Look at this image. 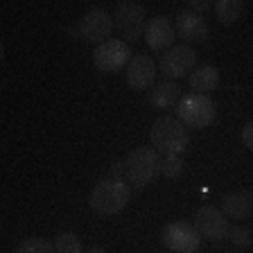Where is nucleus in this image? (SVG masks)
Returning <instances> with one entry per match:
<instances>
[{"mask_svg": "<svg viewBox=\"0 0 253 253\" xmlns=\"http://www.w3.org/2000/svg\"><path fill=\"white\" fill-rule=\"evenodd\" d=\"M129 201H131V185L126 179H116V176L97 181L88 195L90 208L100 217L118 215L129 206Z\"/></svg>", "mask_w": 253, "mask_h": 253, "instance_id": "f257e3e1", "label": "nucleus"}, {"mask_svg": "<svg viewBox=\"0 0 253 253\" xmlns=\"http://www.w3.org/2000/svg\"><path fill=\"white\" fill-rule=\"evenodd\" d=\"M188 126L172 116H161L152 125V147L161 156H181L188 149Z\"/></svg>", "mask_w": 253, "mask_h": 253, "instance_id": "f03ea898", "label": "nucleus"}, {"mask_svg": "<svg viewBox=\"0 0 253 253\" xmlns=\"http://www.w3.org/2000/svg\"><path fill=\"white\" fill-rule=\"evenodd\" d=\"M126 165V181L133 190H145L161 176L163 156L154 147H136L125 158Z\"/></svg>", "mask_w": 253, "mask_h": 253, "instance_id": "7ed1b4c3", "label": "nucleus"}, {"mask_svg": "<svg viewBox=\"0 0 253 253\" xmlns=\"http://www.w3.org/2000/svg\"><path fill=\"white\" fill-rule=\"evenodd\" d=\"M217 118V106L211 95H183L176 104V120H181L188 129H206Z\"/></svg>", "mask_w": 253, "mask_h": 253, "instance_id": "20e7f679", "label": "nucleus"}, {"mask_svg": "<svg viewBox=\"0 0 253 253\" xmlns=\"http://www.w3.org/2000/svg\"><path fill=\"white\" fill-rule=\"evenodd\" d=\"M113 23L116 30L122 34V41L136 43L145 39V30H147V9L140 2L133 0H122L113 9Z\"/></svg>", "mask_w": 253, "mask_h": 253, "instance_id": "39448f33", "label": "nucleus"}, {"mask_svg": "<svg viewBox=\"0 0 253 253\" xmlns=\"http://www.w3.org/2000/svg\"><path fill=\"white\" fill-rule=\"evenodd\" d=\"M131 47L122 39H109L102 45H95L93 50V63L102 73H118L131 61Z\"/></svg>", "mask_w": 253, "mask_h": 253, "instance_id": "423d86ee", "label": "nucleus"}, {"mask_svg": "<svg viewBox=\"0 0 253 253\" xmlns=\"http://www.w3.org/2000/svg\"><path fill=\"white\" fill-rule=\"evenodd\" d=\"M77 27H79V37L84 39L86 43L102 45L104 41L111 39V32H113L116 23H113L111 11L102 9V7H93V9H88L82 16V21H79Z\"/></svg>", "mask_w": 253, "mask_h": 253, "instance_id": "0eeeda50", "label": "nucleus"}, {"mask_svg": "<svg viewBox=\"0 0 253 253\" xmlns=\"http://www.w3.org/2000/svg\"><path fill=\"white\" fill-rule=\"evenodd\" d=\"M163 244L172 253H195L201 247V235L195 228V224L169 221L163 228Z\"/></svg>", "mask_w": 253, "mask_h": 253, "instance_id": "6e6552de", "label": "nucleus"}, {"mask_svg": "<svg viewBox=\"0 0 253 253\" xmlns=\"http://www.w3.org/2000/svg\"><path fill=\"white\" fill-rule=\"evenodd\" d=\"M195 228L199 231L201 237L211 240V242H221L228 237V217L217 208V206H201L195 211Z\"/></svg>", "mask_w": 253, "mask_h": 253, "instance_id": "1a4fd4ad", "label": "nucleus"}, {"mask_svg": "<svg viewBox=\"0 0 253 253\" xmlns=\"http://www.w3.org/2000/svg\"><path fill=\"white\" fill-rule=\"evenodd\" d=\"M197 66V52L192 45H174L169 47L168 52H163V57H161V63H158V68H161V73L165 75V77H169L174 82V79L183 77V75H192V70H195Z\"/></svg>", "mask_w": 253, "mask_h": 253, "instance_id": "9d476101", "label": "nucleus"}, {"mask_svg": "<svg viewBox=\"0 0 253 253\" xmlns=\"http://www.w3.org/2000/svg\"><path fill=\"white\" fill-rule=\"evenodd\" d=\"M174 30H176V37L183 39L185 45H199V43H206L211 37V27H208L206 18L190 9H181L176 14Z\"/></svg>", "mask_w": 253, "mask_h": 253, "instance_id": "9b49d317", "label": "nucleus"}, {"mask_svg": "<svg viewBox=\"0 0 253 253\" xmlns=\"http://www.w3.org/2000/svg\"><path fill=\"white\" fill-rule=\"evenodd\" d=\"M125 82L129 84V88L138 90H149L156 82V63L152 61V57L147 54H133L129 66L125 73Z\"/></svg>", "mask_w": 253, "mask_h": 253, "instance_id": "f8f14e48", "label": "nucleus"}, {"mask_svg": "<svg viewBox=\"0 0 253 253\" xmlns=\"http://www.w3.org/2000/svg\"><path fill=\"white\" fill-rule=\"evenodd\" d=\"M174 39H176V30H174L172 21L168 16H154L147 21V30H145V41H147L149 50L154 52H168L169 47H174Z\"/></svg>", "mask_w": 253, "mask_h": 253, "instance_id": "ddd939ff", "label": "nucleus"}, {"mask_svg": "<svg viewBox=\"0 0 253 253\" xmlns=\"http://www.w3.org/2000/svg\"><path fill=\"white\" fill-rule=\"evenodd\" d=\"M181 100V86L172 79H165V82H158L152 88L147 90V104L154 109H169V106H176Z\"/></svg>", "mask_w": 253, "mask_h": 253, "instance_id": "4468645a", "label": "nucleus"}, {"mask_svg": "<svg viewBox=\"0 0 253 253\" xmlns=\"http://www.w3.org/2000/svg\"><path fill=\"white\" fill-rule=\"evenodd\" d=\"M228 219H247L253 212L251 208V199H249L247 190H235V192H228L224 199H221V208H219Z\"/></svg>", "mask_w": 253, "mask_h": 253, "instance_id": "2eb2a0df", "label": "nucleus"}, {"mask_svg": "<svg viewBox=\"0 0 253 253\" xmlns=\"http://www.w3.org/2000/svg\"><path fill=\"white\" fill-rule=\"evenodd\" d=\"M190 88L197 95H208L219 88V70L215 66H199L190 75Z\"/></svg>", "mask_w": 253, "mask_h": 253, "instance_id": "dca6fc26", "label": "nucleus"}, {"mask_svg": "<svg viewBox=\"0 0 253 253\" xmlns=\"http://www.w3.org/2000/svg\"><path fill=\"white\" fill-rule=\"evenodd\" d=\"M242 9H244V5L240 0H217L215 2V14L221 25H233V23H237L240 16H242Z\"/></svg>", "mask_w": 253, "mask_h": 253, "instance_id": "f3484780", "label": "nucleus"}, {"mask_svg": "<svg viewBox=\"0 0 253 253\" xmlns=\"http://www.w3.org/2000/svg\"><path fill=\"white\" fill-rule=\"evenodd\" d=\"M14 253H54V244L45 237H27L21 244H16Z\"/></svg>", "mask_w": 253, "mask_h": 253, "instance_id": "a211bd4d", "label": "nucleus"}, {"mask_svg": "<svg viewBox=\"0 0 253 253\" xmlns=\"http://www.w3.org/2000/svg\"><path fill=\"white\" fill-rule=\"evenodd\" d=\"M54 253H84L82 240L75 233H61L54 240Z\"/></svg>", "mask_w": 253, "mask_h": 253, "instance_id": "6ab92c4d", "label": "nucleus"}, {"mask_svg": "<svg viewBox=\"0 0 253 253\" xmlns=\"http://www.w3.org/2000/svg\"><path fill=\"white\" fill-rule=\"evenodd\" d=\"M185 172V163L181 156H163V168H161V174L165 179H179Z\"/></svg>", "mask_w": 253, "mask_h": 253, "instance_id": "aec40b11", "label": "nucleus"}, {"mask_svg": "<svg viewBox=\"0 0 253 253\" xmlns=\"http://www.w3.org/2000/svg\"><path fill=\"white\" fill-rule=\"evenodd\" d=\"M228 240H231L235 247L247 249V247H251V231H249L247 226H233L231 231H228Z\"/></svg>", "mask_w": 253, "mask_h": 253, "instance_id": "412c9836", "label": "nucleus"}, {"mask_svg": "<svg viewBox=\"0 0 253 253\" xmlns=\"http://www.w3.org/2000/svg\"><path fill=\"white\" fill-rule=\"evenodd\" d=\"M211 7H215L212 5V0H188V9L195 11V14H199V16H204Z\"/></svg>", "mask_w": 253, "mask_h": 253, "instance_id": "4be33fe9", "label": "nucleus"}, {"mask_svg": "<svg viewBox=\"0 0 253 253\" xmlns=\"http://www.w3.org/2000/svg\"><path fill=\"white\" fill-rule=\"evenodd\" d=\"M109 176H116V179H126V165L125 161H116L109 169Z\"/></svg>", "mask_w": 253, "mask_h": 253, "instance_id": "5701e85b", "label": "nucleus"}, {"mask_svg": "<svg viewBox=\"0 0 253 253\" xmlns=\"http://www.w3.org/2000/svg\"><path fill=\"white\" fill-rule=\"evenodd\" d=\"M242 142H244V147H249L253 152V122H247L242 126Z\"/></svg>", "mask_w": 253, "mask_h": 253, "instance_id": "b1692460", "label": "nucleus"}, {"mask_svg": "<svg viewBox=\"0 0 253 253\" xmlns=\"http://www.w3.org/2000/svg\"><path fill=\"white\" fill-rule=\"evenodd\" d=\"M86 253H109V251H106V249H102V247H90Z\"/></svg>", "mask_w": 253, "mask_h": 253, "instance_id": "393cba45", "label": "nucleus"}, {"mask_svg": "<svg viewBox=\"0 0 253 253\" xmlns=\"http://www.w3.org/2000/svg\"><path fill=\"white\" fill-rule=\"evenodd\" d=\"M249 199H251V208H253V188L249 190Z\"/></svg>", "mask_w": 253, "mask_h": 253, "instance_id": "a878e982", "label": "nucleus"}]
</instances>
